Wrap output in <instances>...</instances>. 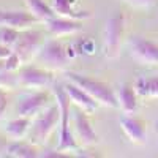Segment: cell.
<instances>
[{"label": "cell", "instance_id": "17", "mask_svg": "<svg viewBox=\"0 0 158 158\" xmlns=\"http://www.w3.org/2000/svg\"><path fill=\"white\" fill-rule=\"evenodd\" d=\"M32 127V117H25V115H19L18 118H13L6 123V135L13 139V141H18L22 139L25 136H29V131Z\"/></svg>", "mask_w": 158, "mask_h": 158}, {"label": "cell", "instance_id": "22", "mask_svg": "<svg viewBox=\"0 0 158 158\" xmlns=\"http://www.w3.org/2000/svg\"><path fill=\"white\" fill-rule=\"evenodd\" d=\"M123 2L131 5V6H136V8H149L156 2V0H123Z\"/></svg>", "mask_w": 158, "mask_h": 158}, {"label": "cell", "instance_id": "1", "mask_svg": "<svg viewBox=\"0 0 158 158\" xmlns=\"http://www.w3.org/2000/svg\"><path fill=\"white\" fill-rule=\"evenodd\" d=\"M54 97L60 108V136H59V150H77V139L74 131L70 127V112H71V100L65 90V85L54 87Z\"/></svg>", "mask_w": 158, "mask_h": 158}, {"label": "cell", "instance_id": "6", "mask_svg": "<svg viewBox=\"0 0 158 158\" xmlns=\"http://www.w3.org/2000/svg\"><path fill=\"white\" fill-rule=\"evenodd\" d=\"M36 59L41 62L48 70H63L68 65V56L63 44L57 40H51L44 43L40 49Z\"/></svg>", "mask_w": 158, "mask_h": 158}, {"label": "cell", "instance_id": "19", "mask_svg": "<svg viewBox=\"0 0 158 158\" xmlns=\"http://www.w3.org/2000/svg\"><path fill=\"white\" fill-rule=\"evenodd\" d=\"M25 5H27V10L40 22H48L57 16L52 5L46 3L44 0H25Z\"/></svg>", "mask_w": 158, "mask_h": 158}, {"label": "cell", "instance_id": "3", "mask_svg": "<svg viewBox=\"0 0 158 158\" xmlns=\"http://www.w3.org/2000/svg\"><path fill=\"white\" fill-rule=\"evenodd\" d=\"M68 79L71 82L77 84L79 87H82L87 94L95 98L100 104H104V106H109L117 109L118 108V100H117V92L108 85L106 82L98 81V79H94L90 76H84V74H77V73H68Z\"/></svg>", "mask_w": 158, "mask_h": 158}, {"label": "cell", "instance_id": "7", "mask_svg": "<svg viewBox=\"0 0 158 158\" xmlns=\"http://www.w3.org/2000/svg\"><path fill=\"white\" fill-rule=\"evenodd\" d=\"M18 81L25 89H46L52 84L54 76L48 68H40L35 65H25L19 70Z\"/></svg>", "mask_w": 158, "mask_h": 158}, {"label": "cell", "instance_id": "2", "mask_svg": "<svg viewBox=\"0 0 158 158\" xmlns=\"http://www.w3.org/2000/svg\"><path fill=\"white\" fill-rule=\"evenodd\" d=\"M57 127H60V108L59 103H51L44 111L35 115V122L30 127L27 138L35 146H41L48 142L49 136L54 133Z\"/></svg>", "mask_w": 158, "mask_h": 158}, {"label": "cell", "instance_id": "14", "mask_svg": "<svg viewBox=\"0 0 158 158\" xmlns=\"http://www.w3.org/2000/svg\"><path fill=\"white\" fill-rule=\"evenodd\" d=\"M120 127L130 141H133L136 144H142L146 141V135H147L146 123L141 118L133 117V115H125L120 120Z\"/></svg>", "mask_w": 158, "mask_h": 158}, {"label": "cell", "instance_id": "21", "mask_svg": "<svg viewBox=\"0 0 158 158\" xmlns=\"http://www.w3.org/2000/svg\"><path fill=\"white\" fill-rule=\"evenodd\" d=\"M21 35V30L13 29V27H6V25H2L0 27V44H3L10 49L15 48V44L18 43Z\"/></svg>", "mask_w": 158, "mask_h": 158}, {"label": "cell", "instance_id": "28", "mask_svg": "<svg viewBox=\"0 0 158 158\" xmlns=\"http://www.w3.org/2000/svg\"><path fill=\"white\" fill-rule=\"evenodd\" d=\"M156 127H158V122H156Z\"/></svg>", "mask_w": 158, "mask_h": 158}, {"label": "cell", "instance_id": "10", "mask_svg": "<svg viewBox=\"0 0 158 158\" xmlns=\"http://www.w3.org/2000/svg\"><path fill=\"white\" fill-rule=\"evenodd\" d=\"M130 52L142 65H158V43L152 40L136 36L130 43Z\"/></svg>", "mask_w": 158, "mask_h": 158}, {"label": "cell", "instance_id": "16", "mask_svg": "<svg viewBox=\"0 0 158 158\" xmlns=\"http://www.w3.org/2000/svg\"><path fill=\"white\" fill-rule=\"evenodd\" d=\"M51 5L54 8L57 16L71 18V19H77V21L90 18V13L81 11L76 8V0H52Z\"/></svg>", "mask_w": 158, "mask_h": 158}, {"label": "cell", "instance_id": "4", "mask_svg": "<svg viewBox=\"0 0 158 158\" xmlns=\"http://www.w3.org/2000/svg\"><path fill=\"white\" fill-rule=\"evenodd\" d=\"M123 32H125V16L122 13H115L106 21V27H104V56L106 57L114 59L118 56Z\"/></svg>", "mask_w": 158, "mask_h": 158}, {"label": "cell", "instance_id": "24", "mask_svg": "<svg viewBox=\"0 0 158 158\" xmlns=\"http://www.w3.org/2000/svg\"><path fill=\"white\" fill-rule=\"evenodd\" d=\"M40 156H44V158H65L68 156L67 153H63V150H44L43 153H40Z\"/></svg>", "mask_w": 158, "mask_h": 158}, {"label": "cell", "instance_id": "15", "mask_svg": "<svg viewBox=\"0 0 158 158\" xmlns=\"http://www.w3.org/2000/svg\"><path fill=\"white\" fill-rule=\"evenodd\" d=\"M138 92L135 85L123 84L120 85L117 92V100H118V108H120L125 114H133L138 109Z\"/></svg>", "mask_w": 158, "mask_h": 158}, {"label": "cell", "instance_id": "13", "mask_svg": "<svg viewBox=\"0 0 158 158\" xmlns=\"http://www.w3.org/2000/svg\"><path fill=\"white\" fill-rule=\"evenodd\" d=\"M46 27L51 35L54 36H67V35H74L82 29L81 22L77 19L71 18H63V16H56L51 21L46 22Z\"/></svg>", "mask_w": 158, "mask_h": 158}, {"label": "cell", "instance_id": "18", "mask_svg": "<svg viewBox=\"0 0 158 158\" xmlns=\"http://www.w3.org/2000/svg\"><path fill=\"white\" fill-rule=\"evenodd\" d=\"M5 153L8 156H15V158H36V156H40L35 144H32L30 141L24 142L21 139L8 144L5 149Z\"/></svg>", "mask_w": 158, "mask_h": 158}, {"label": "cell", "instance_id": "20", "mask_svg": "<svg viewBox=\"0 0 158 158\" xmlns=\"http://www.w3.org/2000/svg\"><path fill=\"white\" fill-rule=\"evenodd\" d=\"M135 89L139 97L158 98V76H141L135 81Z\"/></svg>", "mask_w": 158, "mask_h": 158}, {"label": "cell", "instance_id": "23", "mask_svg": "<svg viewBox=\"0 0 158 158\" xmlns=\"http://www.w3.org/2000/svg\"><path fill=\"white\" fill-rule=\"evenodd\" d=\"M6 106H8V95L3 90V87H0V118L3 117V114L6 111Z\"/></svg>", "mask_w": 158, "mask_h": 158}, {"label": "cell", "instance_id": "26", "mask_svg": "<svg viewBox=\"0 0 158 158\" xmlns=\"http://www.w3.org/2000/svg\"><path fill=\"white\" fill-rule=\"evenodd\" d=\"M77 156H90V158H95V156H100L98 153H90V150H82V149H79L76 152Z\"/></svg>", "mask_w": 158, "mask_h": 158}, {"label": "cell", "instance_id": "9", "mask_svg": "<svg viewBox=\"0 0 158 158\" xmlns=\"http://www.w3.org/2000/svg\"><path fill=\"white\" fill-rule=\"evenodd\" d=\"M51 103H52V97L49 92L44 90L32 92V94L25 95L18 104V114L25 117H35L41 111H44Z\"/></svg>", "mask_w": 158, "mask_h": 158}, {"label": "cell", "instance_id": "8", "mask_svg": "<svg viewBox=\"0 0 158 158\" xmlns=\"http://www.w3.org/2000/svg\"><path fill=\"white\" fill-rule=\"evenodd\" d=\"M73 131H74L76 139L79 142H82L84 146H92V144L98 142V135L95 133L94 127H92L89 114L77 106L73 111Z\"/></svg>", "mask_w": 158, "mask_h": 158}, {"label": "cell", "instance_id": "11", "mask_svg": "<svg viewBox=\"0 0 158 158\" xmlns=\"http://www.w3.org/2000/svg\"><path fill=\"white\" fill-rule=\"evenodd\" d=\"M40 21L32 15L30 11H21V10H0V27L6 25L18 30L30 29L32 25L38 24Z\"/></svg>", "mask_w": 158, "mask_h": 158}, {"label": "cell", "instance_id": "27", "mask_svg": "<svg viewBox=\"0 0 158 158\" xmlns=\"http://www.w3.org/2000/svg\"><path fill=\"white\" fill-rule=\"evenodd\" d=\"M5 71V60H0V73Z\"/></svg>", "mask_w": 158, "mask_h": 158}, {"label": "cell", "instance_id": "25", "mask_svg": "<svg viewBox=\"0 0 158 158\" xmlns=\"http://www.w3.org/2000/svg\"><path fill=\"white\" fill-rule=\"evenodd\" d=\"M11 52H13V49H10V48H6L3 44H0V60H5Z\"/></svg>", "mask_w": 158, "mask_h": 158}, {"label": "cell", "instance_id": "12", "mask_svg": "<svg viewBox=\"0 0 158 158\" xmlns=\"http://www.w3.org/2000/svg\"><path fill=\"white\" fill-rule=\"evenodd\" d=\"M65 90H67V94H68L71 103H74L77 108L84 109L87 114H92V112L97 111L100 103L95 98H92L82 87H79L77 84L70 81L68 84H65Z\"/></svg>", "mask_w": 158, "mask_h": 158}, {"label": "cell", "instance_id": "5", "mask_svg": "<svg viewBox=\"0 0 158 158\" xmlns=\"http://www.w3.org/2000/svg\"><path fill=\"white\" fill-rule=\"evenodd\" d=\"M44 40H43V33L38 30H32V29H25L21 30L18 43L13 48V52L21 59L22 63H27L30 59L36 57L40 49L43 48Z\"/></svg>", "mask_w": 158, "mask_h": 158}]
</instances>
